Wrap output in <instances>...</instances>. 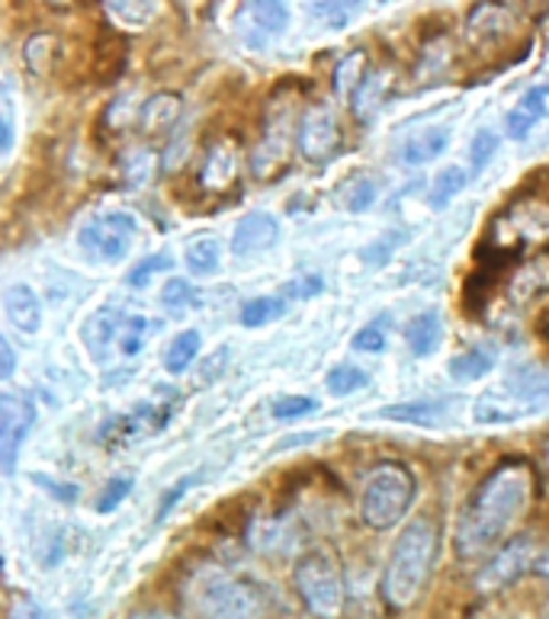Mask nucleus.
Segmentation results:
<instances>
[{
	"instance_id": "nucleus-27",
	"label": "nucleus",
	"mask_w": 549,
	"mask_h": 619,
	"mask_svg": "<svg viewBox=\"0 0 549 619\" xmlns=\"http://www.w3.org/2000/svg\"><path fill=\"white\" fill-rule=\"evenodd\" d=\"M369 74V62H366V52H347L337 65H334V94L337 97H354L360 90V84Z\"/></svg>"
},
{
	"instance_id": "nucleus-20",
	"label": "nucleus",
	"mask_w": 549,
	"mask_h": 619,
	"mask_svg": "<svg viewBox=\"0 0 549 619\" xmlns=\"http://www.w3.org/2000/svg\"><path fill=\"white\" fill-rule=\"evenodd\" d=\"M3 312L10 318V325L23 334H36L42 325V305H39V295L23 283H13L3 290Z\"/></svg>"
},
{
	"instance_id": "nucleus-45",
	"label": "nucleus",
	"mask_w": 549,
	"mask_h": 619,
	"mask_svg": "<svg viewBox=\"0 0 549 619\" xmlns=\"http://www.w3.org/2000/svg\"><path fill=\"white\" fill-rule=\"evenodd\" d=\"M33 481H36L39 488H45L55 501H62V504H74V501L80 498V488H77V485H68V481L49 478V475H33Z\"/></svg>"
},
{
	"instance_id": "nucleus-6",
	"label": "nucleus",
	"mask_w": 549,
	"mask_h": 619,
	"mask_svg": "<svg viewBox=\"0 0 549 619\" xmlns=\"http://www.w3.org/2000/svg\"><path fill=\"white\" fill-rule=\"evenodd\" d=\"M151 330V322L142 315H129L119 308H97L84 328V347L97 363H107L112 357V350H119L122 357H136L146 347V334Z\"/></svg>"
},
{
	"instance_id": "nucleus-9",
	"label": "nucleus",
	"mask_w": 549,
	"mask_h": 619,
	"mask_svg": "<svg viewBox=\"0 0 549 619\" xmlns=\"http://www.w3.org/2000/svg\"><path fill=\"white\" fill-rule=\"evenodd\" d=\"M537 562V540L530 533H520L508 540L505 546L498 549L478 572L476 587L482 594H498V590H508L512 584H517L530 565Z\"/></svg>"
},
{
	"instance_id": "nucleus-22",
	"label": "nucleus",
	"mask_w": 549,
	"mask_h": 619,
	"mask_svg": "<svg viewBox=\"0 0 549 619\" xmlns=\"http://www.w3.org/2000/svg\"><path fill=\"white\" fill-rule=\"evenodd\" d=\"M498 366V350L488 344H476L450 360V379L453 382H478Z\"/></svg>"
},
{
	"instance_id": "nucleus-4",
	"label": "nucleus",
	"mask_w": 549,
	"mask_h": 619,
	"mask_svg": "<svg viewBox=\"0 0 549 619\" xmlns=\"http://www.w3.org/2000/svg\"><path fill=\"white\" fill-rule=\"evenodd\" d=\"M293 584L302 607L315 619H341L347 607V582L331 549H309L293 568Z\"/></svg>"
},
{
	"instance_id": "nucleus-8",
	"label": "nucleus",
	"mask_w": 549,
	"mask_h": 619,
	"mask_svg": "<svg viewBox=\"0 0 549 619\" xmlns=\"http://www.w3.org/2000/svg\"><path fill=\"white\" fill-rule=\"evenodd\" d=\"M136 241V219L129 213H100L77 231V245L90 260L119 263L132 251Z\"/></svg>"
},
{
	"instance_id": "nucleus-48",
	"label": "nucleus",
	"mask_w": 549,
	"mask_h": 619,
	"mask_svg": "<svg viewBox=\"0 0 549 619\" xmlns=\"http://www.w3.org/2000/svg\"><path fill=\"white\" fill-rule=\"evenodd\" d=\"M17 372V354L7 337H0V379H13Z\"/></svg>"
},
{
	"instance_id": "nucleus-2",
	"label": "nucleus",
	"mask_w": 549,
	"mask_h": 619,
	"mask_svg": "<svg viewBox=\"0 0 549 619\" xmlns=\"http://www.w3.org/2000/svg\"><path fill=\"white\" fill-rule=\"evenodd\" d=\"M440 555V526L434 517H418L396 540L392 555L383 572V600L392 610H408L421 600L424 587L434 575Z\"/></svg>"
},
{
	"instance_id": "nucleus-19",
	"label": "nucleus",
	"mask_w": 549,
	"mask_h": 619,
	"mask_svg": "<svg viewBox=\"0 0 549 619\" xmlns=\"http://www.w3.org/2000/svg\"><path fill=\"white\" fill-rule=\"evenodd\" d=\"M450 145V129L446 126H431L421 132H411L399 148V161L405 167H421L428 161H438L440 154Z\"/></svg>"
},
{
	"instance_id": "nucleus-3",
	"label": "nucleus",
	"mask_w": 549,
	"mask_h": 619,
	"mask_svg": "<svg viewBox=\"0 0 549 619\" xmlns=\"http://www.w3.org/2000/svg\"><path fill=\"white\" fill-rule=\"evenodd\" d=\"M193 610L200 619H267L270 597L267 590L235 572H206L190 590Z\"/></svg>"
},
{
	"instance_id": "nucleus-15",
	"label": "nucleus",
	"mask_w": 549,
	"mask_h": 619,
	"mask_svg": "<svg viewBox=\"0 0 549 619\" xmlns=\"http://www.w3.org/2000/svg\"><path fill=\"white\" fill-rule=\"evenodd\" d=\"M280 238V221L270 213H251L235 225L232 231V254L251 257L260 251H270Z\"/></svg>"
},
{
	"instance_id": "nucleus-28",
	"label": "nucleus",
	"mask_w": 549,
	"mask_h": 619,
	"mask_svg": "<svg viewBox=\"0 0 549 619\" xmlns=\"http://www.w3.org/2000/svg\"><path fill=\"white\" fill-rule=\"evenodd\" d=\"M283 312H287L283 295H257V298H251V302L241 305L238 322H241L245 328H267V325L280 322Z\"/></svg>"
},
{
	"instance_id": "nucleus-32",
	"label": "nucleus",
	"mask_w": 549,
	"mask_h": 619,
	"mask_svg": "<svg viewBox=\"0 0 549 619\" xmlns=\"http://www.w3.org/2000/svg\"><path fill=\"white\" fill-rule=\"evenodd\" d=\"M158 171V154L151 148H136L126 161H122V183L129 189H142L151 183Z\"/></svg>"
},
{
	"instance_id": "nucleus-37",
	"label": "nucleus",
	"mask_w": 549,
	"mask_h": 619,
	"mask_svg": "<svg viewBox=\"0 0 549 619\" xmlns=\"http://www.w3.org/2000/svg\"><path fill=\"white\" fill-rule=\"evenodd\" d=\"M495 151H498V132L495 129H478L473 135V145H470V161H473L476 174L485 171V164L495 158Z\"/></svg>"
},
{
	"instance_id": "nucleus-18",
	"label": "nucleus",
	"mask_w": 549,
	"mask_h": 619,
	"mask_svg": "<svg viewBox=\"0 0 549 619\" xmlns=\"http://www.w3.org/2000/svg\"><path fill=\"white\" fill-rule=\"evenodd\" d=\"M183 100L181 94L161 90L154 97H148L139 110V132L142 135H164L168 129H174V122L181 119Z\"/></svg>"
},
{
	"instance_id": "nucleus-50",
	"label": "nucleus",
	"mask_w": 549,
	"mask_h": 619,
	"mask_svg": "<svg viewBox=\"0 0 549 619\" xmlns=\"http://www.w3.org/2000/svg\"><path fill=\"white\" fill-rule=\"evenodd\" d=\"M129 619H177V617H171V613H161V610H139V613H132Z\"/></svg>"
},
{
	"instance_id": "nucleus-43",
	"label": "nucleus",
	"mask_w": 549,
	"mask_h": 619,
	"mask_svg": "<svg viewBox=\"0 0 549 619\" xmlns=\"http://www.w3.org/2000/svg\"><path fill=\"white\" fill-rule=\"evenodd\" d=\"M129 491H132V478H112L110 485L104 488L100 501H97V510H100V513H112V510L129 498Z\"/></svg>"
},
{
	"instance_id": "nucleus-7",
	"label": "nucleus",
	"mask_w": 549,
	"mask_h": 619,
	"mask_svg": "<svg viewBox=\"0 0 549 619\" xmlns=\"http://www.w3.org/2000/svg\"><path fill=\"white\" fill-rule=\"evenodd\" d=\"M295 100L287 97L283 104L280 100H270L267 112H263V135H260V145L251 151V171H255L257 181H273L283 167H287V158H290V145L295 142Z\"/></svg>"
},
{
	"instance_id": "nucleus-10",
	"label": "nucleus",
	"mask_w": 549,
	"mask_h": 619,
	"mask_svg": "<svg viewBox=\"0 0 549 619\" xmlns=\"http://www.w3.org/2000/svg\"><path fill=\"white\" fill-rule=\"evenodd\" d=\"M36 424V404L26 395L3 392L0 395V469L3 475L17 473L20 449Z\"/></svg>"
},
{
	"instance_id": "nucleus-31",
	"label": "nucleus",
	"mask_w": 549,
	"mask_h": 619,
	"mask_svg": "<svg viewBox=\"0 0 549 619\" xmlns=\"http://www.w3.org/2000/svg\"><path fill=\"white\" fill-rule=\"evenodd\" d=\"M549 286V263L547 260H530L517 270L512 283V298L517 302H527L534 298L537 292H543Z\"/></svg>"
},
{
	"instance_id": "nucleus-14",
	"label": "nucleus",
	"mask_w": 549,
	"mask_h": 619,
	"mask_svg": "<svg viewBox=\"0 0 549 619\" xmlns=\"http://www.w3.org/2000/svg\"><path fill=\"white\" fill-rule=\"evenodd\" d=\"M290 23V10L287 3H273V0H260V3H241L238 13V30L251 45H263L267 39L280 36Z\"/></svg>"
},
{
	"instance_id": "nucleus-49",
	"label": "nucleus",
	"mask_w": 549,
	"mask_h": 619,
	"mask_svg": "<svg viewBox=\"0 0 549 619\" xmlns=\"http://www.w3.org/2000/svg\"><path fill=\"white\" fill-rule=\"evenodd\" d=\"M13 619H45V610L39 607L33 597H20L13 607Z\"/></svg>"
},
{
	"instance_id": "nucleus-1",
	"label": "nucleus",
	"mask_w": 549,
	"mask_h": 619,
	"mask_svg": "<svg viewBox=\"0 0 549 619\" xmlns=\"http://www.w3.org/2000/svg\"><path fill=\"white\" fill-rule=\"evenodd\" d=\"M537 491V473L527 459L514 456L502 459L492 473L476 485L470 504L456 523V555L478 558L492 546H498L514 523L527 513Z\"/></svg>"
},
{
	"instance_id": "nucleus-39",
	"label": "nucleus",
	"mask_w": 549,
	"mask_h": 619,
	"mask_svg": "<svg viewBox=\"0 0 549 619\" xmlns=\"http://www.w3.org/2000/svg\"><path fill=\"white\" fill-rule=\"evenodd\" d=\"M386 347H389V330L383 328V322L366 325L354 334V350H360V354H383Z\"/></svg>"
},
{
	"instance_id": "nucleus-5",
	"label": "nucleus",
	"mask_w": 549,
	"mask_h": 619,
	"mask_svg": "<svg viewBox=\"0 0 549 619\" xmlns=\"http://www.w3.org/2000/svg\"><path fill=\"white\" fill-rule=\"evenodd\" d=\"M418 481L405 463H379L373 466L364 481L360 513L369 530H392L415 504Z\"/></svg>"
},
{
	"instance_id": "nucleus-25",
	"label": "nucleus",
	"mask_w": 549,
	"mask_h": 619,
	"mask_svg": "<svg viewBox=\"0 0 549 619\" xmlns=\"http://www.w3.org/2000/svg\"><path fill=\"white\" fill-rule=\"evenodd\" d=\"M183 260H186V270L193 276H213V273H219L222 267V241L216 235H200L186 245Z\"/></svg>"
},
{
	"instance_id": "nucleus-21",
	"label": "nucleus",
	"mask_w": 549,
	"mask_h": 619,
	"mask_svg": "<svg viewBox=\"0 0 549 619\" xmlns=\"http://www.w3.org/2000/svg\"><path fill=\"white\" fill-rule=\"evenodd\" d=\"M512 3H476V10L470 13V39L476 45L495 42L512 30Z\"/></svg>"
},
{
	"instance_id": "nucleus-17",
	"label": "nucleus",
	"mask_w": 549,
	"mask_h": 619,
	"mask_svg": "<svg viewBox=\"0 0 549 619\" xmlns=\"http://www.w3.org/2000/svg\"><path fill=\"white\" fill-rule=\"evenodd\" d=\"M547 116H549V84L530 87V90L514 104V110L508 112V119H505V132L520 142V139H527V135H530Z\"/></svg>"
},
{
	"instance_id": "nucleus-52",
	"label": "nucleus",
	"mask_w": 549,
	"mask_h": 619,
	"mask_svg": "<svg viewBox=\"0 0 549 619\" xmlns=\"http://www.w3.org/2000/svg\"><path fill=\"white\" fill-rule=\"evenodd\" d=\"M543 330H547V334H549V322H547V328H543Z\"/></svg>"
},
{
	"instance_id": "nucleus-41",
	"label": "nucleus",
	"mask_w": 549,
	"mask_h": 619,
	"mask_svg": "<svg viewBox=\"0 0 549 619\" xmlns=\"http://www.w3.org/2000/svg\"><path fill=\"white\" fill-rule=\"evenodd\" d=\"M161 270H171V257H168V254L146 257V260H142L139 267H132V270H129V286L142 290L148 280H151L154 273H161Z\"/></svg>"
},
{
	"instance_id": "nucleus-11",
	"label": "nucleus",
	"mask_w": 549,
	"mask_h": 619,
	"mask_svg": "<svg viewBox=\"0 0 549 619\" xmlns=\"http://www.w3.org/2000/svg\"><path fill=\"white\" fill-rule=\"evenodd\" d=\"M183 401L177 395H168L164 401H148V404H139L132 414H119L112 417L110 424L100 431V439H107L110 446H126V443H136V439L151 437L158 431H164L174 417V411L181 408Z\"/></svg>"
},
{
	"instance_id": "nucleus-42",
	"label": "nucleus",
	"mask_w": 549,
	"mask_h": 619,
	"mask_svg": "<svg viewBox=\"0 0 549 619\" xmlns=\"http://www.w3.org/2000/svg\"><path fill=\"white\" fill-rule=\"evenodd\" d=\"M309 411H315V399H305V395H283L273 401V417L280 421H295Z\"/></svg>"
},
{
	"instance_id": "nucleus-40",
	"label": "nucleus",
	"mask_w": 549,
	"mask_h": 619,
	"mask_svg": "<svg viewBox=\"0 0 549 619\" xmlns=\"http://www.w3.org/2000/svg\"><path fill=\"white\" fill-rule=\"evenodd\" d=\"M360 3H309V13L325 20L331 26H344L354 13H357Z\"/></svg>"
},
{
	"instance_id": "nucleus-47",
	"label": "nucleus",
	"mask_w": 549,
	"mask_h": 619,
	"mask_svg": "<svg viewBox=\"0 0 549 619\" xmlns=\"http://www.w3.org/2000/svg\"><path fill=\"white\" fill-rule=\"evenodd\" d=\"M322 290H325L322 276H302V280H293L287 286V295H293V298H315V295H322Z\"/></svg>"
},
{
	"instance_id": "nucleus-23",
	"label": "nucleus",
	"mask_w": 549,
	"mask_h": 619,
	"mask_svg": "<svg viewBox=\"0 0 549 619\" xmlns=\"http://www.w3.org/2000/svg\"><path fill=\"white\" fill-rule=\"evenodd\" d=\"M389 90H392V74L389 72L366 74V80L360 84V90L351 97V104H354V116H357L360 122H369L376 112L383 110V104H386Z\"/></svg>"
},
{
	"instance_id": "nucleus-33",
	"label": "nucleus",
	"mask_w": 549,
	"mask_h": 619,
	"mask_svg": "<svg viewBox=\"0 0 549 619\" xmlns=\"http://www.w3.org/2000/svg\"><path fill=\"white\" fill-rule=\"evenodd\" d=\"M466 171L463 167H443L438 174V181H434V189H431V206L434 209H446L463 189H466Z\"/></svg>"
},
{
	"instance_id": "nucleus-16",
	"label": "nucleus",
	"mask_w": 549,
	"mask_h": 619,
	"mask_svg": "<svg viewBox=\"0 0 549 619\" xmlns=\"http://www.w3.org/2000/svg\"><path fill=\"white\" fill-rule=\"evenodd\" d=\"M235 181H238V148L225 139L213 142L200 164V186L206 193H225Z\"/></svg>"
},
{
	"instance_id": "nucleus-51",
	"label": "nucleus",
	"mask_w": 549,
	"mask_h": 619,
	"mask_svg": "<svg viewBox=\"0 0 549 619\" xmlns=\"http://www.w3.org/2000/svg\"><path fill=\"white\" fill-rule=\"evenodd\" d=\"M547 469H549V446H547Z\"/></svg>"
},
{
	"instance_id": "nucleus-29",
	"label": "nucleus",
	"mask_w": 549,
	"mask_h": 619,
	"mask_svg": "<svg viewBox=\"0 0 549 619\" xmlns=\"http://www.w3.org/2000/svg\"><path fill=\"white\" fill-rule=\"evenodd\" d=\"M200 347H203V334H200V330H181V334L171 340L168 354H164V369H168L171 376L186 372V369L193 366V360L200 357Z\"/></svg>"
},
{
	"instance_id": "nucleus-44",
	"label": "nucleus",
	"mask_w": 549,
	"mask_h": 619,
	"mask_svg": "<svg viewBox=\"0 0 549 619\" xmlns=\"http://www.w3.org/2000/svg\"><path fill=\"white\" fill-rule=\"evenodd\" d=\"M0 116H3V129H0V154L7 158V154L13 151V139H17V129H13V94H10V87H3Z\"/></svg>"
},
{
	"instance_id": "nucleus-13",
	"label": "nucleus",
	"mask_w": 549,
	"mask_h": 619,
	"mask_svg": "<svg viewBox=\"0 0 549 619\" xmlns=\"http://www.w3.org/2000/svg\"><path fill=\"white\" fill-rule=\"evenodd\" d=\"M540 408H543V401L530 399L527 392L498 385V389H488L478 395L473 404V417H476V424H512V421H524V417L537 414Z\"/></svg>"
},
{
	"instance_id": "nucleus-36",
	"label": "nucleus",
	"mask_w": 549,
	"mask_h": 619,
	"mask_svg": "<svg viewBox=\"0 0 549 619\" xmlns=\"http://www.w3.org/2000/svg\"><path fill=\"white\" fill-rule=\"evenodd\" d=\"M161 302L171 312H186V308H193L200 302V292L193 290L186 280H168V286L161 290Z\"/></svg>"
},
{
	"instance_id": "nucleus-12",
	"label": "nucleus",
	"mask_w": 549,
	"mask_h": 619,
	"mask_svg": "<svg viewBox=\"0 0 549 619\" xmlns=\"http://www.w3.org/2000/svg\"><path fill=\"white\" fill-rule=\"evenodd\" d=\"M295 148H299L302 161H309V164H325L341 151V126L329 107L319 104L299 116Z\"/></svg>"
},
{
	"instance_id": "nucleus-26",
	"label": "nucleus",
	"mask_w": 549,
	"mask_h": 619,
	"mask_svg": "<svg viewBox=\"0 0 549 619\" xmlns=\"http://www.w3.org/2000/svg\"><path fill=\"white\" fill-rule=\"evenodd\" d=\"M446 411V401H411V404H389L379 411L383 421H399V424H418V427H434Z\"/></svg>"
},
{
	"instance_id": "nucleus-35",
	"label": "nucleus",
	"mask_w": 549,
	"mask_h": 619,
	"mask_svg": "<svg viewBox=\"0 0 549 619\" xmlns=\"http://www.w3.org/2000/svg\"><path fill=\"white\" fill-rule=\"evenodd\" d=\"M366 382H369V376H366L364 369H357V366H334L329 372V379H325L331 395H351V392L364 389Z\"/></svg>"
},
{
	"instance_id": "nucleus-38",
	"label": "nucleus",
	"mask_w": 549,
	"mask_h": 619,
	"mask_svg": "<svg viewBox=\"0 0 549 619\" xmlns=\"http://www.w3.org/2000/svg\"><path fill=\"white\" fill-rule=\"evenodd\" d=\"M376 203V181L373 177H360L354 186H347L344 193V209L347 213H366Z\"/></svg>"
},
{
	"instance_id": "nucleus-46",
	"label": "nucleus",
	"mask_w": 549,
	"mask_h": 619,
	"mask_svg": "<svg viewBox=\"0 0 549 619\" xmlns=\"http://www.w3.org/2000/svg\"><path fill=\"white\" fill-rule=\"evenodd\" d=\"M196 481H200V475H186V478H181V481H177L174 488H168V491H164V498H161V508H158V520H164V517L171 513V508H174V504L181 501L183 495H186V491H190V488H193Z\"/></svg>"
},
{
	"instance_id": "nucleus-24",
	"label": "nucleus",
	"mask_w": 549,
	"mask_h": 619,
	"mask_svg": "<svg viewBox=\"0 0 549 619\" xmlns=\"http://www.w3.org/2000/svg\"><path fill=\"white\" fill-rule=\"evenodd\" d=\"M440 340H443V318L438 312H421L418 318H411V325H408V350L415 357L438 354Z\"/></svg>"
},
{
	"instance_id": "nucleus-34",
	"label": "nucleus",
	"mask_w": 549,
	"mask_h": 619,
	"mask_svg": "<svg viewBox=\"0 0 549 619\" xmlns=\"http://www.w3.org/2000/svg\"><path fill=\"white\" fill-rule=\"evenodd\" d=\"M107 13L119 26L139 30V26H148L158 17V3H119V0H112V3H107Z\"/></svg>"
},
{
	"instance_id": "nucleus-30",
	"label": "nucleus",
	"mask_w": 549,
	"mask_h": 619,
	"mask_svg": "<svg viewBox=\"0 0 549 619\" xmlns=\"http://www.w3.org/2000/svg\"><path fill=\"white\" fill-rule=\"evenodd\" d=\"M55 48H58V42L52 33H33V36L23 42V65H26V72L36 74V77H45V74L52 72V62H55Z\"/></svg>"
}]
</instances>
